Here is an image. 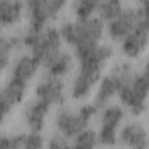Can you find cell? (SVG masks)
Listing matches in <instances>:
<instances>
[{
    "mask_svg": "<svg viewBox=\"0 0 149 149\" xmlns=\"http://www.w3.org/2000/svg\"><path fill=\"white\" fill-rule=\"evenodd\" d=\"M113 56L114 48L107 43H99L84 52L74 55L78 61V70L70 84L69 94L71 99L81 101L92 94Z\"/></svg>",
    "mask_w": 149,
    "mask_h": 149,
    "instance_id": "cell-1",
    "label": "cell"
},
{
    "mask_svg": "<svg viewBox=\"0 0 149 149\" xmlns=\"http://www.w3.org/2000/svg\"><path fill=\"white\" fill-rule=\"evenodd\" d=\"M63 42L73 48V55L86 51L99 43L105 34V22L98 16L74 19L65 21L59 26Z\"/></svg>",
    "mask_w": 149,
    "mask_h": 149,
    "instance_id": "cell-2",
    "label": "cell"
},
{
    "mask_svg": "<svg viewBox=\"0 0 149 149\" xmlns=\"http://www.w3.org/2000/svg\"><path fill=\"white\" fill-rule=\"evenodd\" d=\"M20 37L22 47L27 48L29 52L41 62V64L62 50L63 38L61 36L59 29L56 27L48 26L42 30L27 27Z\"/></svg>",
    "mask_w": 149,
    "mask_h": 149,
    "instance_id": "cell-3",
    "label": "cell"
},
{
    "mask_svg": "<svg viewBox=\"0 0 149 149\" xmlns=\"http://www.w3.org/2000/svg\"><path fill=\"white\" fill-rule=\"evenodd\" d=\"M121 105L132 116H141L147 111L149 99V69L144 68L121 86L118 93Z\"/></svg>",
    "mask_w": 149,
    "mask_h": 149,
    "instance_id": "cell-4",
    "label": "cell"
},
{
    "mask_svg": "<svg viewBox=\"0 0 149 149\" xmlns=\"http://www.w3.org/2000/svg\"><path fill=\"white\" fill-rule=\"evenodd\" d=\"M99 107L92 104H85L77 109L62 108L59 109L55 118L54 125L58 133L72 140L78 133L88 127L91 121L97 116Z\"/></svg>",
    "mask_w": 149,
    "mask_h": 149,
    "instance_id": "cell-5",
    "label": "cell"
},
{
    "mask_svg": "<svg viewBox=\"0 0 149 149\" xmlns=\"http://www.w3.org/2000/svg\"><path fill=\"white\" fill-rule=\"evenodd\" d=\"M134 73L135 72L129 63L123 62L115 64L109 71V73L102 76L99 80L95 87L93 102L100 109L108 105L109 101L115 95H118L121 86L126 84L134 76Z\"/></svg>",
    "mask_w": 149,
    "mask_h": 149,
    "instance_id": "cell-6",
    "label": "cell"
},
{
    "mask_svg": "<svg viewBox=\"0 0 149 149\" xmlns=\"http://www.w3.org/2000/svg\"><path fill=\"white\" fill-rule=\"evenodd\" d=\"M27 92L28 83L19 78L10 76L3 83L0 92V112L2 123H5L12 112L24 101Z\"/></svg>",
    "mask_w": 149,
    "mask_h": 149,
    "instance_id": "cell-7",
    "label": "cell"
},
{
    "mask_svg": "<svg viewBox=\"0 0 149 149\" xmlns=\"http://www.w3.org/2000/svg\"><path fill=\"white\" fill-rule=\"evenodd\" d=\"M34 94L36 99L45 102L51 108L62 106L66 99L63 79L49 74H47V77H44L36 84Z\"/></svg>",
    "mask_w": 149,
    "mask_h": 149,
    "instance_id": "cell-8",
    "label": "cell"
},
{
    "mask_svg": "<svg viewBox=\"0 0 149 149\" xmlns=\"http://www.w3.org/2000/svg\"><path fill=\"white\" fill-rule=\"evenodd\" d=\"M139 24H140L139 9L126 7L115 19H113L106 24V31L108 37L113 42H121Z\"/></svg>",
    "mask_w": 149,
    "mask_h": 149,
    "instance_id": "cell-9",
    "label": "cell"
},
{
    "mask_svg": "<svg viewBox=\"0 0 149 149\" xmlns=\"http://www.w3.org/2000/svg\"><path fill=\"white\" fill-rule=\"evenodd\" d=\"M148 48L149 30L140 24L120 42V50L122 55L130 61L139 59Z\"/></svg>",
    "mask_w": 149,
    "mask_h": 149,
    "instance_id": "cell-10",
    "label": "cell"
},
{
    "mask_svg": "<svg viewBox=\"0 0 149 149\" xmlns=\"http://www.w3.org/2000/svg\"><path fill=\"white\" fill-rule=\"evenodd\" d=\"M28 28L42 30L56 19L49 0H24Z\"/></svg>",
    "mask_w": 149,
    "mask_h": 149,
    "instance_id": "cell-11",
    "label": "cell"
},
{
    "mask_svg": "<svg viewBox=\"0 0 149 149\" xmlns=\"http://www.w3.org/2000/svg\"><path fill=\"white\" fill-rule=\"evenodd\" d=\"M50 109L51 107L49 105H47L45 102L36 98L29 101L24 106L23 113H22V118H23V122L26 127L29 130L42 133L45 127Z\"/></svg>",
    "mask_w": 149,
    "mask_h": 149,
    "instance_id": "cell-12",
    "label": "cell"
},
{
    "mask_svg": "<svg viewBox=\"0 0 149 149\" xmlns=\"http://www.w3.org/2000/svg\"><path fill=\"white\" fill-rule=\"evenodd\" d=\"M119 142L130 148H148L149 134L147 128L140 121H129L119 130Z\"/></svg>",
    "mask_w": 149,
    "mask_h": 149,
    "instance_id": "cell-13",
    "label": "cell"
},
{
    "mask_svg": "<svg viewBox=\"0 0 149 149\" xmlns=\"http://www.w3.org/2000/svg\"><path fill=\"white\" fill-rule=\"evenodd\" d=\"M41 66V62L30 52L23 54L15 58L10 64V76L19 78L26 83H30L36 77Z\"/></svg>",
    "mask_w": 149,
    "mask_h": 149,
    "instance_id": "cell-14",
    "label": "cell"
},
{
    "mask_svg": "<svg viewBox=\"0 0 149 149\" xmlns=\"http://www.w3.org/2000/svg\"><path fill=\"white\" fill-rule=\"evenodd\" d=\"M73 66H74L73 56L64 50H59L42 64V68L47 71V74L57 78H63L68 76L72 71Z\"/></svg>",
    "mask_w": 149,
    "mask_h": 149,
    "instance_id": "cell-15",
    "label": "cell"
},
{
    "mask_svg": "<svg viewBox=\"0 0 149 149\" xmlns=\"http://www.w3.org/2000/svg\"><path fill=\"white\" fill-rule=\"evenodd\" d=\"M26 14L24 0H1L0 1V22L2 28L16 26Z\"/></svg>",
    "mask_w": 149,
    "mask_h": 149,
    "instance_id": "cell-16",
    "label": "cell"
},
{
    "mask_svg": "<svg viewBox=\"0 0 149 149\" xmlns=\"http://www.w3.org/2000/svg\"><path fill=\"white\" fill-rule=\"evenodd\" d=\"M126 118V109L120 105H106L101 108L99 128L119 130L121 123Z\"/></svg>",
    "mask_w": 149,
    "mask_h": 149,
    "instance_id": "cell-17",
    "label": "cell"
},
{
    "mask_svg": "<svg viewBox=\"0 0 149 149\" xmlns=\"http://www.w3.org/2000/svg\"><path fill=\"white\" fill-rule=\"evenodd\" d=\"M22 47L21 37L15 35H2L0 38V68L5 72L10 65L12 55Z\"/></svg>",
    "mask_w": 149,
    "mask_h": 149,
    "instance_id": "cell-18",
    "label": "cell"
},
{
    "mask_svg": "<svg viewBox=\"0 0 149 149\" xmlns=\"http://www.w3.org/2000/svg\"><path fill=\"white\" fill-rule=\"evenodd\" d=\"M123 8L125 7L121 0H101L97 10V16L105 23H108L109 21L115 19L123 10Z\"/></svg>",
    "mask_w": 149,
    "mask_h": 149,
    "instance_id": "cell-19",
    "label": "cell"
},
{
    "mask_svg": "<svg viewBox=\"0 0 149 149\" xmlns=\"http://www.w3.org/2000/svg\"><path fill=\"white\" fill-rule=\"evenodd\" d=\"M101 0H71V9L76 19L94 16Z\"/></svg>",
    "mask_w": 149,
    "mask_h": 149,
    "instance_id": "cell-20",
    "label": "cell"
},
{
    "mask_svg": "<svg viewBox=\"0 0 149 149\" xmlns=\"http://www.w3.org/2000/svg\"><path fill=\"white\" fill-rule=\"evenodd\" d=\"M72 148H94L99 146V137H98V132L91 128H85L80 133H78L72 140H71Z\"/></svg>",
    "mask_w": 149,
    "mask_h": 149,
    "instance_id": "cell-21",
    "label": "cell"
},
{
    "mask_svg": "<svg viewBox=\"0 0 149 149\" xmlns=\"http://www.w3.org/2000/svg\"><path fill=\"white\" fill-rule=\"evenodd\" d=\"M45 140L41 132L28 130L23 133V148L26 149H40L45 146Z\"/></svg>",
    "mask_w": 149,
    "mask_h": 149,
    "instance_id": "cell-22",
    "label": "cell"
},
{
    "mask_svg": "<svg viewBox=\"0 0 149 149\" xmlns=\"http://www.w3.org/2000/svg\"><path fill=\"white\" fill-rule=\"evenodd\" d=\"M1 149H17L23 148V133L3 134L0 137Z\"/></svg>",
    "mask_w": 149,
    "mask_h": 149,
    "instance_id": "cell-23",
    "label": "cell"
},
{
    "mask_svg": "<svg viewBox=\"0 0 149 149\" xmlns=\"http://www.w3.org/2000/svg\"><path fill=\"white\" fill-rule=\"evenodd\" d=\"M47 147L51 149H65V148H72L71 140L66 136H64L61 133H56L51 135L47 141Z\"/></svg>",
    "mask_w": 149,
    "mask_h": 149,
    "instance_id": "cell-24",
    "label": "cell"
},
{
    "mask_svg": "<svg viewBox=\"0 0 149 149\" xmlns=\"http://www.w3.org/2000/svg\"><path fill=\"white\" fill-rule=\"evenodd\" d=\"M49 1H50L51 9L54 12V15L57 17L63 12V9L65 8V6L68 5L70 0H49Z\"/></svg>",
    "mask_w": 149,
    "mask_h": 149,
    "instance_id": "cell-25",
    "label": "cell"
},
{
    "mask_svg": "<svg viewBox=\"0 0 149 149\" xmlns=\"http://www.w3.org/2000/svg\"><path fill=\"white\" fill-rule=\"evenodd\" d=\"M139 7H149V0H137Z\"/></svg>",
    "mask_w": 149,
    "mask_h": 149,
    "instance_id": "cell-26",
    "label": "cell"
}]
</instances>
